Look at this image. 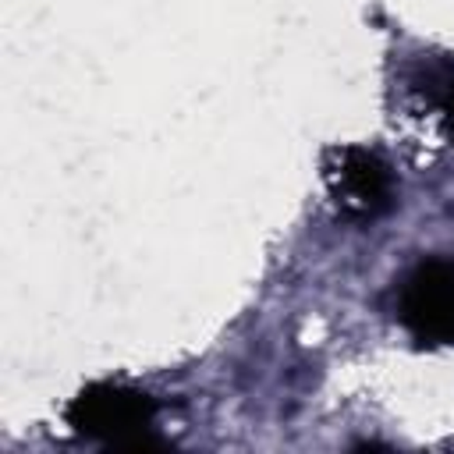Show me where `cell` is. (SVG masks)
I'll use <instances>...</instances> for the list:
<instances>
[{"mask_svg":"<svg viewBox=\"0 0 454 454\" xmlns=\"http://www.w3.org/2000/svg\"><path fill=\"white\" fill-rule=\"evenodd\" d=\"M64 422L71 426V433L103 440L110 447H156V440L149 436L156 422V401L128 383H92L78 390L64 408Z\"/></svg>","mask_w":454,"mask_h":454,"instance_id":"cell-1","label":"cell"},{"mask_svg":"<svg viewBox=\"0 0 454 454\" xmlns=\"http://www.w3.org/2000/svg\"><path fill=\"white\" fill-rule=\"evenodd\" d=\"M397 319L426 348L454 344V259H422L401 280Z\"/></svg>","mask_w":454,"mask_h":454,"instance_id":"cell-2","label":"cell"},{"mask_svg":"<svg viewBox=\"0 0 454 454\" xmlns=\"http://www.w3.org/2000/svg\"><path fill=\"white\" fill-rule=\"evenodd\" d=\"M326 181L340 213L351 220L372 223L394 206V174L372 149L362 145L333 149L326 163Z\"/></svg>","mask_w":454,"mask_h":454,"instance_id":"cell-3","label":"cell"},{"mask_svg":"<svg viewBox=\"0 0 454 454\" xmlns=\"http://www.w3.org/2000/svg\"><path fill=\"white\" fill-rule=\"evenodd\" d=\"M443 110H447V135H450V142H454V96L443 103Z\"/></svg>","mask_w":454,"mask_h":454,"instance_id":"cell-4","label":"cell"}]
</instances>
